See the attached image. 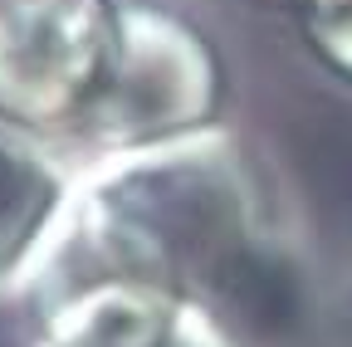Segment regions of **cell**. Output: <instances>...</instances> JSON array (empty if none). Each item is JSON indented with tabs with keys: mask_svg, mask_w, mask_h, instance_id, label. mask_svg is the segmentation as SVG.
Returning <instances> with one entry per match:
<instances>
[{
	"mask_svg": "<svg viewBox=\"0 0 352 347\" xmlns=\"http://www.w3.org/2000/svg\"><path fill=\"white\" fill-rule=\"evenodd\" d=\"M98 284L182 298L240 342L298 318L303 269L270 177L226 122L74 166L20 289L39 318Z\"/></svg>",
	"mask_w": 352,
	"mask_h": 347,
	"instance_id": "cell-1",
	"label": "cell"
},
{
	"mask_svg": "<svg viewBox=\"0 0 352 347\" xmlns=\"http://www.w3.org/2000/svg\"><path fill=\"white\" fill-rule=\"evenodd\" d=\"M118 34L122 0H0V122L78 157Z\"/></svg>",
	"mask_w": 352,
	"mask_h": 347,
	"instance_id": "cell-2",
	"label": "cell"
},
{
	"mask_svg": "<svg viewBox=\"0 0 352 347\" xmlns=\"http://www.w3.org/2000/svg\"><path fill=\"white\" fill-rule=\"evenodd\" d=\"M226 108V59L210 34L162 0H122L118 59L78 161L201 133Z\"/></svg>",
	"mask_w": 352,
	"mask_h": 347,
	"instance_id": "cell-3",
	"label": "cell"
},
{
	"mask_svg": "<svg viewBox=\"0 0 352 347\" xmlns=\"http://www.w3.org/2000/svg\"><path fill=\"white\" fill-rule=\"evenodd\" d=\"M34 347H245L226 323L132 284L83 289L34 318Z\"/></svg>",
	"mask_w": 352,
	"mask_h": 347,
	"instance_id": "cell-4",
	"label": "cell"
},
{
	"mask_svg": "<svg viewBox=\"0 0 352 347\" xmlns=\"http://www.w3.org/2000/svg\"><path fill=\"white\" fill-rule=\"evenodd\" d=\"M74 166L15 127L0 122V279H20L50 235Z\"/></svg>",
	"mask_w": 352,
	"mask_h": 347,
	"instance_id": "cell-5",
	"label": "cell"
},
{
	"mask_svg": "<svg viewBox=\"0 0 352 347\" xmlns=\"http://www.w3.org/2000/svg\"><path fill=\"white\" fill-rule=\"evenodd\" d=\"M303 34H308V49L323 59V69H333L338 78L352 83V10H342V15H308Z\"/></svg>",
	"mask_w": 352,
	"mask_h": 347,
	"instance_id": "cell-6",
	"label": "cell"
},
{
	"mask_svg": "<svg viewBox=\"0 0 352 347\" xmlns=\"http://www.w3.org/2000/svg\"><path fill=\"white\" fill-rule=\"evenodd\" d=\"M298 10H303V20L308 15H342V10H352V0H298Z\"/></svg>",
	"mask_w": 352,
	"mask_h": 347,
	"instance_id": "cell-7",
	"label": "cell"
}]
</instances>
